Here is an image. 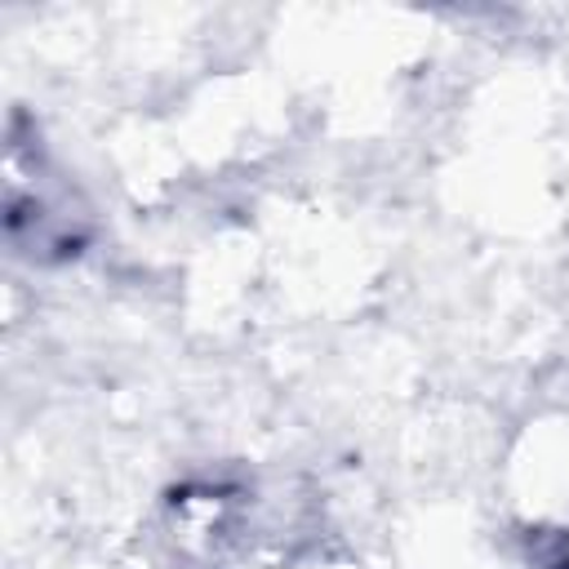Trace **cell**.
Returning <instances> with one entry per match:
<instances>
[{"label":"cell","instance_id":"cell-1","mask_svg":"<svg viewBox=\"0 0 569 569\" xmlns=\"http://www.w3.org/2000/svg\"><path fill=\"white\" fill-rule=\"evenodd\" d=\"M4 236L9 249L27 262L58 267L89 249L93 240V209L80 187L44 156L40 138H22V124L9 129V160H4Z\"/></svg>","mask_w":569,"mask_h":569}]
</instances>
